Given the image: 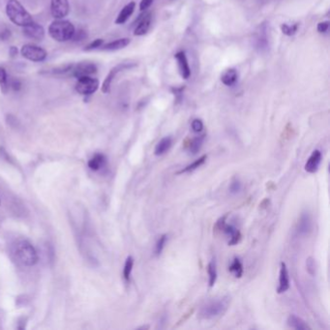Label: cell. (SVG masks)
<instances>
[{
    "label": "cell",
    "mask_w": 330,
    "mask_h": 330,
    "mask_svg": "<svg viewBox=\"0 0 330 330\" xmlns=\"http://www.w3.org/2000/svg\"><path fill=\"white\" fill-rule=\"evenodd\" d=\"M21 53L27 60L32 61V62H42L48 56V53L46 50H44L43 48H41L39 46L33 45V44L24 45L22 47Z\"/></svg>",
    "instance_id": "6"
},
{
    "label": "cell",
    "mask_w": 330,
    "mask_h": 330,
    "mask_svg": "<svg viewBox=\"0 0 330 330\" xmlns=\"http://www.w3.org/2000/svg\"><path fill=\"white\" fill-rule=\"evenodd\" d=\"M9 54L12 56V57H15L17 54H18V49L16 47H11L10 50H9Z\"/></svg>",
    "instance_id": "40"
},
{
    "label": "cell",
    "mask_w": 330,
    "mask_h": 330,
    "mask_svg": "<svg viewBox=\"0 0 330 330\" xmlns=\"http://www.w3.org/2000/svg\"><path fill=\"white\" fill-rule=\"evenodd\" d=\"M10 89V84L8 81V76L6 70L0 66V90L2 93L6 94Z\"/></svg>",
    "instance_id": "27"
},
{
    "label": "cell",
    "mask_w": 330,
    "mask_h": 330,
    "mask_svg": "<svg viewBox=\"0 0 330 330\" xmlns=\"http://www.w3.org/2000/svg\"><path fill=\"white\" fill-rule=\"evenodd\" d=\"M281 29H282V32L285 34V35H288V36H292V35H294L298 29V25L295 24V25H288V24H284L281 26Z\"/></svg>",
    "instance_id": "32"
},
{
    "label": "cell",
    "mask_w": 330,
    "mask_h": 330,
    "mask_svg": "<svg viewBox=\"0 0 330 330\" xmlns=\"http://www.w3.org/2000/svg\"><path fill=\"white\" fill-rule=\"evenodd\" d=\"M222 82L227 86V87H231L233 86L236 80H237V72L235 69H229L227 70L221 77Z\"/></svg>",
    "instance_id": "23"
},
{
    "label": "cell",
    "mask_w": 330,
    "mask_h": 330,
    "mask_svg": "<svg viewBox=\"0 0 330 330\" xmlns=\"http://www.w3.org/2000/svg\"><path fill=\"white\" fill-rule=\"evenodd\" d=\"M136 8V3L134 1L128 3L127 5L121 10V12L118 15L117 19L115 20L116 25H123L128 21V19L134 13Z\"/></svg>",
    "instance_id": "17"
},
{
    "label": "cell",
    "mask_w": 330,
    "mask_h": 330,
    "mask_svg": "<svg viewBox=\"0 0 330 330\" xmlns=\"http://www.w3.org/2000/svg\"><path fill=\"white\" fill-rule=\"evenodd\" d=\"M229 271L234 275L235 278H241L243 275V265L238 258H234L229 267Z\"/></svg>",
    "instance_id": "24"
},
{
    "label": "cell",
    "mask_w": 330,
    "mask_h": 330,
    "mask_svg": "<svg viewBox=\"0 0 330 330\" xmlns=\"http://www.w3.org/2000/svg\"><path fill=\"white\" fill-rule=\"evenodd\" d=\"M151 21H152V14L146 13L141 15L137 21V26L135 28L134 34L136 36H141L146 34V32L149 30L151 26Z\"/></svg>",
    "instance_id": "12"
},
{
    "label": "cell",
    "mask_w": 330,
    "mask_h": 330,
    "mask_svg": "<svg viewBox=\"0 0 330 330\" xmlns=\"http://www.w3.org/2000/svg\"><path fill=\"white\" fill-rule=\"evenodd\" d=\"M229 307V298L222 297L212 299L203 305L199 312V317L203 319H213L226 313Z\"/></svg>",
    "instance_id": "3"
},
{
    "label": "cell",
    "mask_w": 330,
    "mask_h": 330,
    "mask_svg": "<svg viewBox=\"0 0 330 330\" xmlns=\"http://www.w3.org/2000/svg\"><path fill=\"white\" fill-rule=\"evenodd\" d=\"M107 162V158L104 154L97 153L89 161V167L92 171H99Z\"/></svg>",
    "instance_id": "21"
},
{
    "label": "cell",
    "mask_w": 330,
    "mask_h": 330,
    "mask_svg": "<svg viewBox=\"0 0 330 330\" xmlns=\"http://www.w3.org/2000/svg\"><path fill=\"white\" fill-rule=\"evenodd\" d=\"M133 267H134V258L129 256L126 259V261H125V265H124V268H123V278L126 282L130 281L131 274H132V271H133Z\"/></svg>",
    "instance_id": "28"
},
{
    "label": "cell",
    "mask_w": 330,
    "mask_h": 330,
    "mask_svg": "<svg viewBox=\"0 0 330 330\" xmlns=\"http://www.w3.org/2000/svg\"><path fill=\"white\" fill-rule=\"evenodd\" d=\"M242 190L241 181L238 178H233L229 184V193L232 195H236Z\"/></svg>",
    "instance_id": "31"
},
{
    "label": "cell",
    "mask_w": 330,
    "mask_h": 330,
    "mask_svg": "<svg viewBox=\"0 0 330 330\" xmlns=\"http://www.w3.org/2000/svg\"><path fill=\"white\" fill-rule=\"evenodd\" d=\"M204 138H205V135H203V136L196 137L195 139L191 140L190 144H189V152L191 155H196L201 150L203 141H204Z\"/></svg>",
    "instance_id": "26"
},
{
    "label": "cell",
    "mask_w": 330,
    "mask_h": 330,
    "mask_svg": "<svg viewBox=\"0 0 330 330\" xmlns=\"http://www.w3.org/2000/svg\"><path fill=\"white\" fill-rule=\"evenodd\" d=\"M132 66H133L132 64L121 63L118 64L117 66L114 67V68L110 71V73L108 74V76H106V78H105V80H104V82H103V85H102V91H103V93H109V92H110L111 87H112V84H113V81H114V79H115L116 75H117L120 71H123V70H125V69H127V68L132 67Z\"/></svg>",
    "instance_id": "10"
},
{
    "label": "cell",
    "mask_w": 330,
    "mask_h": 330,
    "mask_svg": "<svg viewBox=\"0 0 330 330\" xmlns=\"http://www.w3.org/2000/svg\"><path fill=\"white\" fill-rule=\"evenodd\" d=\"M287 322H288V325L293 329H311V327L308 325V323L305 321L304 319H302L301 317H297L295 315H291L290 317H288Z\"/></svg>",
    "instance_id": "19"
},
{
    "label": "cell",
    "mask_w": 330,
    "mask_h": 330,
    "mask_svg": "<svg viewBox=\"0 0 330 330\" xmlns=\"http://www.w3.org/2000/svg\"><path fill=\"white\" fill-rule=\"evenodd\" d=\"M290 289V274L287 265L282 262L280 267L279 285L277 288L278 293H284Z\"/></svg>",
    "instance_id": "14"
},
{
    "label": "cell",
    "mask_w": 330,
    "mask_h": 330,
    "mask_svg": "<svg viewBox=\"0 0 330 330\" xmlns=\"http://www.w3.org/2000/svg\"><path fill=\"white\" fill-rule=\"evenodd\" d=\"M24 34L27 38L32 39L35 41H42L45 38V29L42 26L36 23H31L28 26H24Z\"/></svg>",
    "instance_id": "11"
},
{
    "label": "cell",
    "mask_w": 330,
    "mask_h": 330,
    "mask_svg": "<svg viewBox=\"0 0 330 330\" xmlns=\"http://www.w3.org/2000/svg\"><path fill=\"white\" fill-rule=\"evenodd\" d=\"M167 240H168V235L167 234H163L159 237V239L156 242V245H155V250H154V254L155 256H160L162 254L164 248H165L166 243H167Z\"/></svg>",
    "instance_id": "29"
},
{
    "label": "cell",
    "mask_w": 330,
    "mask_h": 330,
    "mask_svg": "<svg viewBox=\"0 0 330 330\" xmlns=\"http://www.w3.org/2000/svg\"><path fill=\"white\" fill-rule=\"evenodd\" d=\"M172 144H173V139L171 137L163 138L156 144L155 149H154V154L156 156L164 155L172 147Z\"/></svg>",
    "instance_id": "20"
},
{
    "label": "cell",
    "mask_w": 330,
    "mask_h": 330,
    "mask_svg": "<svg viewBox=\"0 0 330 330\" xmlns=\"http://www.w3.org/2000/svg\"><path fill=\"white\" fill-rule=\"evenodd\" d=\"M153 1H154V0H141L140 4V10H141V11H144V10L148 9V8L151 6Z\"/></svg>",
    "instance_id": "37"
},
{
    "label": "cell",
    "mask_w": 330,
    "mask_h": 330,
    "mask_svg": "<svg viewBox=\"0 0 330 330\" xmlns=\"http://www.w3.org/2000/svg\"><path fill=\"white\" fill-rule=\"evenodd\" d=\"M221 230H223L229 236V245H230V246L236 245L238 242L240 241V239H241V233H240V231L236 229L234 226L225 224L222 227Z\"/></svg>",
    "instance_id": "16"
},
{
    "label": "cell",
    "mask_w": 330,
    "mask_h": 330,
    "mask_svg": "<svg viewBox=\"0 0 330 330\" xmlns=\"http://www.w3.org/2000/svg\"><path fill=\"white\" fill-rule=\"evenodd\" d=\"M104 44V40L103 39H96L93 42L89 43V45L86 47L85 51H92V50H96L98 48H101Z\"/></svg>",
    "instance_id": "33"
},
{
    "label": "cell",
    "mask_w": 330,
    "mask_h": 330,
    "mask_svg": "<svg viewBox=\"0 0 330 330\" xmlns=\"http://www.w3.org/2000/svg\"><path fill=\"white\" fill-rule=\"evenodd\" d=\"M206 159H207V155H203L199 159L195 160L193 163H191L189 165L186 166L184 169H182L178 174H187V173H192V172L198 170L200 167H202L205 163Z\"/></svg>",
    "instance_id": "25"
},
{
    "label": "cell",
    "mask_w": 330,
    "mask_h": 330,
    "mask_svg": "<svg viewBox=\"0 0 330 330\" xmlns=\"http://www.w3.org/2000/svg\"><path fill=\"white\" fill-rule=\"evenodd\" d=\"M130 42H131V40L129 38L117 39L111 43L106 44L105 46H102L101 50L108 51H118V50L126 48L130 44Z\"/></svg>",
    "instance_id": "18"
},
{
    "label": "cell",
    "mask_w": 330,
    "mask_h": 330,
    "mask_svg": "<svg viewBox=\"0 0 330 330\" xmlns=\"http://www.w3.org/2000/svg\"><path fill=\"white\" fill-rule=\"evenodd\" d=\"M306 270L308 272L309 275L311 276H315L317 273V264L314 258L309 257L306 260Z\"/></svg>",
    "instance_id": "30"
},
{
    "label": "cell",
    "mask_w": 330,
    "mask_h": 330,
    "mask_svg": "<svg viewBox=\"0 0 330 330\" xmlns=\"http://www.w3.org/2000/svg\"><path fill=\"white\" fill-rule=\"evenodd\" d=\"M71 72L72 76L76 78H79L81 76H92L97 72V66L91 62H80L74 65Z\"/></svg>",
    "instance_id": "9"
},
{
    "label": "cell",
    "mask_w": 330,
    "mask_h": 330,
    "mask_svg": "<svg viewBox=\"0 0 330 330\" xmlns=\"http://www.w3.org/2000/svg\"><path fill=\"white\" fill-rule=\"evenodd\" d=\"M175 57H176V59H177V61H178V68H179L180 75H181V76H182L183 78L188 79L191 76V70L185 52H184V51H179V52H178V53L175 55Z\"/></svg>",
    "instance_id": "15"
},
{
    "label": "cell",
    "mask_w": 330,
    "mask_h": 330,
    "mask_svg": "<svg viewBox=\"0 0 330 330\" xmlns=\"http://www.w3.org/2000/svg\"><path fill=\"white\" fill-rule=\"evenodd\" d=\"M14 256L19 264L33 267L38 262V254L33 245L27 240H20L14 246Z\"/></svg>",
    "instance_id": "1"
},
{
    "label": "cell",
    "mask_w": 330,
    "mask_h": 330,
    "mask_svg": "<svg viewBox=\"0 0 330 330\" xmlns=\"http://www.w3.org/2000/svg\"><path fill=\"white\" fill-rule=\"evenodd\" d=\"M313 229V220L312 216L308 212L304 211L300 215V218L298 220L297 226H296V231L297 234L300 236H306L309 235Z\"/></svg>",
    "instance_id": "8"
},
{
    "label": "cell",
    "mask_w": 330,
    "mask_h": 330,
    "mask_svg": "<svg viewBox=\"0 0 330 330\" xmlns=\"http://www.w3.org/2000/svg\"><path fill=\"white\" fill-rule=\"evenodd\" d=\"M70 5L68 0H51V16L55 20H61L68 16Z\"/></svg>",
    "instance_id": "7"
},
{
    "label": "cell",
    "mask_w": 330,
    "mask_h": 330,
    "mask_svg": "<svg viewBox=\"0 0 330 330\" xmlns=\"http://www.w3.org/2000/svg\"><path fill=\"white\" fill-rule=\"evenodd\" d=\"M328 27H329V22H322V23H319V24L317 25V31H318L319 33H325V32H327Z\"/></svg>",
    "instance_id": "36"
},
{
    "label": "cell",
    "mask_w": 330,
    "mask_h": 330,
    "mask_svg": "<svg viewBox=\"0 0 330 330\" xmlns=\"http://www.w3.org/2000/svg\"><path fill=\"white\" fill-rule=\"evenodd\" d=\"M10 35H11L10 30L6 29V30H4V31H2V32L0 33V38H1V40H7V39L10 37Z\"/></svg>",
    "instance_id": "39"
},
{
    "label": "cell",
    "mask_w": 330,
    "mask_h": 330,
    "mask_svg": "<svg viewBox=\"0 0 330 330\" xmlns=\"http://www.w3.org/2000/svg\"><path fill=\"white\" fill-rule=\"evenodd\" d=\"M207 273H208V284L210 288H213L217 281L218 272H217V265L215 259H212L207 267Z\"/></svg>",
    "instance_id": "22"
},
{
    "label": "cell",
    "mask_w": 330,
    "mask_h": 330,
    "mask_svg": "<svg viewBox=\"0 0 330 330\" xmlns=\"http://www.w3.org/2000/svg\"><path fill=\"white\" fill-rule=\"evenodd\" d=\"M322 160V154L318 150L316 149L314 150L312 154L310 155V157L308 158L306 164H305V171L309 174H315L317 173L320 163Z\"/></svg>",
    "instance_id": "13"
},
{
    "label": "cell",
    "mask_w": 330,
    "mask_h": 330,
    "mask_svg": "<svg viewBox=\"0 0 330 330\" xmlns=\"http://www.w3.org/2000/svg\"><path fill=\"white\" fill-rule=\"evenodd\" d=\"M99 85L100 82L96 77H92L91 76H81L77 78L75 89L78 94L89 96L97 91V89H99Z\"/></svg>",
    "instance_id": "5"
},
{
    "label": "cell",
    "mask_w": 330,
    "mask_h": 330,
    "mask_svg": "<svg viewBox=\"0 0 330 330\" xmlns=\"http://www.w3.org/2000/svg\"><path fill=\"white\" fill-rule=\"evenodd\" d=\"M6 14L13 24L22 27L28 26L34 22L31 15L26 11V8L18 0L8 1L6 5Z\"/></svg>",
    "instance_id": "2"
},
{
    "label": "cell",
    "mask_w": 330,
    "mask_h": 330,
    "mask_svg": "<svg viewBox=\"0 0 330 330\" xmlns=\"http://www.w3.org/2000/svg\"><path fill=\"white\" fill-rule=\"evenodd\" d=\"M88 35H87L86 31L78 30V31H75L74 36H73V38L71 39V40H74V41H82Z\"/></svg>",
    "instance_id": "35"
},
{
    "label": "cell",
    "mask_w": 330,
    "mask_h": 330,
    "mask_svg": "<svg viewBox=\"0 0 330 330\" xmlns=\"http://www.w3.org/2000/svg\"><path fill=\"white\" fill-rule=\"evenodd\" d=\"M74 25L65 20H55L49 26V34L51 38L57 42L63 43L73 38L75 33Z\"/></svg>",
    "instance_id": "4"
},
{
    "label": "cell",
    "mask_w": 330,
    "mask_h": 330,
    "mask_svg": "<svg viewBox=\"0 0 330 330\" xmlns=\"http://www.w3.org/2000/svg\"><path fill=\"white\" fill-rule=\"evenodd\" d=\"M11 87L13 88L14 90H20V89H21V88H22V84H21V81H20L19 79H17V78H15V79H13V80H12V84H11Z\"/></svg>",
    "instance_id": "38"
},
{
    "label": "cell",
    "mask_w": 330,
    "mask_h": 330,
    "mask_svg": "<svg viewBox=\"0 0 330 330\" xmlns=\"http://www.w3.org/2000/svg\"><path fill=\"white\" fill-rule=\"evenodd\" d=\"M192 129L195 133H201L203 130V123L201 119H194L192 121Z\"/></svg>",
    "instance_id": "34"
}]
</instances>
